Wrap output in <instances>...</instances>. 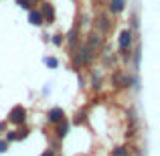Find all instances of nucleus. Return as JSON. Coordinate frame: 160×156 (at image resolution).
<instances>
[{
  "label": "nucleus",
  "instance_id": "obj_6",
  "mask_svg": "<svg viewBox=\"0 0 160 156\" xmlns=\"http://www.w3.org/2000/svg\"><path fill=\"white\" fill-rule=\"evenodd\" d=\"M28 20H31L32 24H37V27H39V24L43 23V14H41V12H37V10H32L31 14H28Z\"/></svg>",
  "mask_w": 160,
  "mask_h": 156
},
{
  "label": "nucleus",
  "instance_id": "obj_5",
  "mask_svg": "<svg viewBox=\"0 0 160 156\" xmlns=\"http://www.w3.org/2000/svg\"><path fill=\"white\" fill-rule=\"evenodd\" d=\"M124 2L126 0H112V2H109V10L112 12H122L124 10Z\"/></svg>",
  "mask_w": 160,
  "mask_h": 156
},
{
  "label": "nucleus",
  "instance_id": "obj_3",
  "mask_svg": "<svg viewBox=\"0 0 160 156\" xmlns=\"http://www.w3.org/2000/svg\"><path fill=\"white\" fill-rule=\"evenodd\" d=\"M49 120L51 122H61L63 120V109L61 108H53L51 112H49Z\"/></svg>",
  "mask_w": 160,
  "mask_h": 156
},
{
  "label": "nucleus",
  "instance_id": "obj_7",
  "mask_svg": "<svg viewBox=\"0 0 160 156\" xmlns=\"http://www.w3.org/2000/svg\"><path fill=\"white\" fill-rule=\"evenodd\" d=\"M67 130H69V124H67V122L59 124V128H57V136H59V138H63V136L67 134Z\"/></svg>",
  "mask_w": 160,
  "mask_h": 156
},
{
  "label": "nucleus",
  "instance_id": "obj_10",
  "mask_svg": "<svg viewBox=\"0 0 160 156\" xmlns=\"http://www.w3.org/2000/svg\"><path fill=\"white\" fill-rule=\"evenodd\" d=\"M22 8H31V0H16Z\"/></svg>",
  "mask_w": 160,
  "mask_h": 156
},
{
  "label": "nucleus",
  "instance_id": "obj_8",
  "mask_svg": "<svg viewBox=\"0 0 160 156\" xmlns=\"http://www.w3.org/2000/svg\"><path fill=\"white\" fill-rule=\"evenodd\" d=\"M45 63H47V65H49V67H53V69H55V67H57V65H59V61H57V59H53V57H49V59H45Z\"/></svg>",
  "mask_w": 160,
  "mask_h": 156
},
{
  "label": "nucleus",
  "instance_id": "obj_12",
  "mask_svg": "<svg viewBox=\"0 0 160 156\" xmlns=\"http://www.w3.org/2000/svg\"><path fill=\"white\" fill-rule=\"evenodd\" d=\"M53 43H55V45H61V43H63V39H61V35H55V39H53Z\"/></svg>",
  "mask_w": 160,
  "mask_h": 156
},
{
  "label": "nucleus",
  "instance_id": "obj_1",
  "mask_svg": "<svg viewBox=\"0 0 160 156\" xmlns=\"http://www.w3.org/2000/svg\"><path fill=\"white\" fill-rule=\"evenodd\" d=\"M8 120H10V124H16V126L24 124V120H27V109H24L22 105H16L10 112V118H8Z\"/></svg>",
  "mask_w": 160,
  "mask_h": 156
},
{
  "label": "nucleus",
  "instance_id": "obj_11",
  "mask_svg": "<svg viewBox=\"0 0 160 156\" xmlns=\"http://www.w3.org/2000/svg\"><path fill=\"white\" fill-rule=\"evenodd\" d=\"M12 140H16V132H10L6 136V142H12Z\"/></svg>",
  "mask_w": 160,
  "mask_h": 156
},
{
  "label": "nucleus",
  "instance_id": "obj_2",
  "mask_svg": "<svg viewBox=\"0 0 160 156\" xmlns=\"http://www.w3.org/2000/svg\"><path fill=\"white\" fill-rule=\"evenodd\" d=\"M130 43H132V33H130V31H124L120 35V49H122V51H126V49L130 47Z\"/></svg>",
  "mask_w": 160,
  "mask_h": 156
},
{
  "label": "nucleus",
  "instance_id": "obj_9",
  "mask_svg": "<svg viewBox=\"0 0 160 156\" xmlns=\"http://www.w3.org/2000/svg\"><path fill=\"white\" fill-rule=\"evenodd\" d=\"M113 156H128V150L126 148H118V150H113Z\"/></svg>",
  "mask_w": 160,
  "mask_h": 156
},
{
  "label": "nucleus",
  "instance_id": "obj_4",
  "mask_svg": "<svg viewBox=\"0 0 160 156\" xmlns=\"http://www.w3.org/2000/svg\"><path fill=\"white\" fill-rule=\"evenodd\" d=\"M41 14H43V16H47V20H49V23H53V20H55V10H53V6H51V4H45V6H43V12H41Z\"/></svg>",
  "mask_w": 160,
  "mask_h": 156
},
{
  "label": "nucleus",
  "instance_id": "obj_14",
  "mask_svg": "<svg viewBox=\"0 0 160 156\" xmlns=\"http://www.w3.org/2000/svg\"><path fill=\"white\" fill-rule=\"evenodd\" d=\"M43 156H55V154H53V150H47V152H45Z\"/></svg>",
  "mask_w": 160,
  "mask_h": 156
},
{
  "label": "nucleus",
  "instance_id": "obj_13",
  "mask_svg": "<svg viewBox=\"0 0 160 156\" xmlns=\"http://www.w3.org/2000/svg\"><path fill=\"white\" fill-rule=\"evenodd\" d=\"M0 152H6V142H0Z\"/></svg>",
  "mask_w": 160,
  "mask_h": 156
}]
</instances>
